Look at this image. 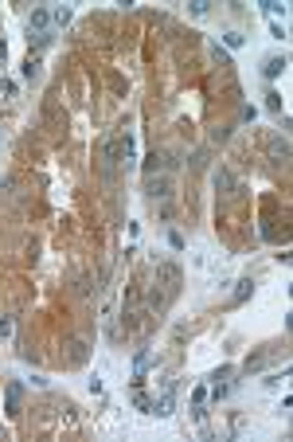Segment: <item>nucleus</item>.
<instances>
[{
  "mask_svg": "<svg viewBox=\"0 0 293 442\" xmlns=\"http://www.w3.org/2000/svg\"><path fill=\"white\" fill-rule=\"evenodd\" d=\"M51 8H47V4H39V8L32 12V20H28V39H35V43L43 47L47 39H51Z\"/></svg>",
  "mask_w": 293,
  "mask_h": 442,
  "instance_id": "f257e3e1",
  "label": "nucleus"
},
{
  "mask_svg": "<svg viewBox=\"0 0 293 442\" xmlns=\"http://www.w3.org/2000/svg\"><path fill=\"white\" fill-rule=\"evenodd\" d=\"M262 4H266V12H270V16H278V12L285 16V4H278V0H262Z\"/></svg>",
  "mask_w": 293,
  "mask_h": 442,
  "instance_id": "0eeeda50",
  "label": "nucleus"
},
{
  "mask_svg": "<svg viewBox=\"0 0 293 442\" xmlns=\"http://www.w3.org/2000/svg\"><path fill=\"white\" fill-rule=\"evenodd\" d=\"M250 286H254V282H250V278H242L239 286H235V301H246V294H250Z\"/></svg>",
  "mask_w": 293,
  "mask_h": 442,
  "instance_id": "423d86ee",
  "label": "nucleus"
},
{
  "mask_svg": "<svg viewBox=\"0 0 293 442\" xmlns=\"http://www.w3.org/2000/svg\"><path fill=\"white\" fill-rule=\"evenodd\" d=\"M223 39H227V47H242V35H235V32H227Z\"/></svg>",
  "mask_w": 293,
  "mask_h": 442,
  "instance_id": "9d476101",
  "label": "nucleus"
},
{
  "mask_svg": "<svg viewBox=\"0 0 293 442\" xmlns=\"http://www.w3.org/2000/svg\"><path fill=\"white\" fill-rule=\"evenodd\" d=\"M215 184H219V188H235V180H231L227 172H219V176H215Z\"/></svg>",
  "mask_w": 293,
  "mask_h": 442,
  "instance_id": "6e6552de",
  "label": "nucleus"
},
{
  "mask_svg": "<svg viewBox=\"0 0 293 442\" xmlns=\"http://www.w3.org/2000/svg\"><path fill=\"white\" fill-rule=\"evenodd\" d=\"M8 415H20V384H8Z\"/></svg>",
  "mask_w": 293,
  "mask_h": 442,
  "instance_id": "39448f33",
  "label": "nucleus"
},
{
  "mask_svg": "<svg viewBox=\"0 0 293 442\" xmlns=\"http://www.w3.org/2000/svg\"><path fill=\"white\" fill-rule=\"evenodd\" d=\"M0 59H4V43H0Z\"/></svg>",
  "mask_w": 293,
  "mask_h": 442,
  "instance_id": "f8f14e48",
  "label": "nucleus"
},
{
  "mask_svg": "<svg viewBox=\"0 0 293 442\" xmlns=\"http://www.w3.org/2000/svg\"><path fill=\"white\" fill-rule=\"evenodd\" d=\"M66 20H71V8H66V4H51V24L55 28H63Z\"/></svg>",
  "mask_w": 293,
  "mask_h": 442,
  "instance_id": "7ed1b4c3",
  "label": "nucleus"
},
{
  "mask_svg": "<svg viewBox=\"0 0 293 442\" xmlns=\"http://www.w3.org/2000/svg\"><path fill=\"white\" fill-rule=\"evenodd\" d=\"M0 94H16V86H12L8 78H0Z\"/></svg>",
  "mask_w": 293,
  "mask_h": 442,
  "instance_id": "9b49d317",
  "label": "nucleus"
},
{
  "mask_svg": "<svg viewBox=\"0 0 293 442\" xmlns=\"http://www.w3.org/2000/svg\"><path fill=\"white\" fill-rule=\"evenodd\" d=\"M204 399H207V387H195V395H192V403H195V407H204Z\"/></svg>",
  "mask_w": 293,
  "mask_h": 442,
  "instance_id": "1a4fd4ad",
  "label": "nucleus"
},
{
  "mask_svg": "<svg viewBox=\"0 0 293 442\" xmlns=\"http://www.w3.org/2000/svg\"><path fill=\"white\" fill-rule=\"evenodd\" d=\"M262 71H266V78H278V75H282V71H285V59H282V55H270V59H266V67H262Z\"/></svg>",
  "mask_w": 293,
  "mask_h": 442,
  "instance_id": "f03ea898",
  "label": "nucleus"
},
{
  "mask_svg": "<svg viewBox=\"0 0 293 442\" xmlns=\"http://www.w3.org/2000/svg\"><path fill=\"white\" fill-rule=\"evenodd\" d=\"M149 348H141V352H137V360H133V376H145V372H149Z\"/></svg>",
  "mask_w": 293,
  "mask_h": 442,
  "instance_id": "20e7f679",
  "label": "nucleus"
}]
</instances>
